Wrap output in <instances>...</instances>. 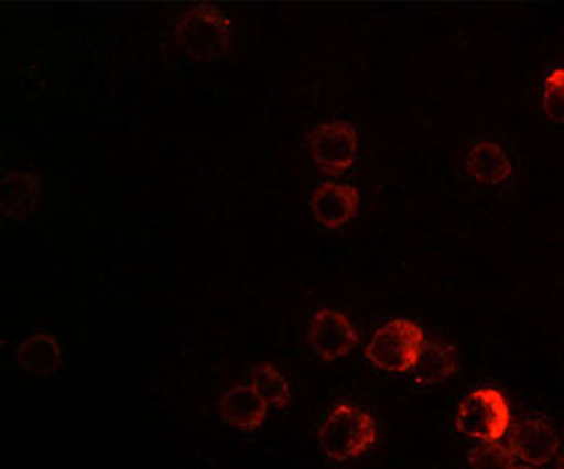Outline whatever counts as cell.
Masks as SVG:
<instances>
[{"label":"cell","mask_w":564,"mask_h":469,"mask_svg":"<svg viewBox=\"0 0 564 469\" xmlns=\"http://www.w3.org/2000/svg\"><path fill=\"white\" fill-rule=\"evenodd\" d=\"M357 330L341 309L323 308L312 316L308 345L325 361L341 359L357 345Z\"/></svg>","instance_id":"6"},{"label":"cell","mask_w":564,"mask_h":469,"mask_svg":"<svg viewBox=\"0 0 564 469\" xmlns=\"http://www.w3.org/2000/svg\"><path fill=\"white\" fill-rule=\"evenodd\" d=\"M466 171L482 185H501L513 173V164L497 142L480 140L466 154Z\"/></svg>","instance_id":"11"},{"label":"cell","mask_w":564,"mask_h":469,"mask_svg":"<svg viewBox=\"0 0 564 469\" xmlns=\"http://www.w3.org/2000/svg\"><path fill=\"white\" fill-rule=\"evenodd\" d=\"M425 345V332L419 324L406 318L390 320L373 332L366 357L378 369L390 373H404L415 367L421 349Z\"/></svg>","instance_id":"3"},{"label":"cell","mask_w":564,"mask_h":469,"mask_svg":"<svg viewBox=\"0 0 564 469\" xmlns=\"http://www.w3.org/2000/svg\"><path fill=\"white\" fill-rule=\"evenodd\" d=\"M2 214L11 220H28L42 204V178L31 171H11L2 178Z\"/></svg>","instance_id":"10"},{"label":"cell","mask_w":564,"mask_h":469,"mask_svg":"<svg viewBox=\"0 0 564 469\" xmlns=\"http://www.w3.org/2000/svg\"><path fill=\"white\" fill-rule=\"evenodd\" d=\"M268 404L249 385H232L218 400V411L224 423L237 430L251 433L265 423Z\"/></svg>","instance_id":"9"},{"label":"cell","mask_w":564,"mask_h":469,"mask_svg":"<svg viewBox=\"0 0 564 469\" xmlns=\"http://www.w3.org/2000/svg\"><path fill=\"white\" fill-rule=\"evenodd\" d=\"M235 28L216 4H194L175 23L178 47L195 59H218L230 50Z\"/></svg>","instance_id":"2"},{"label":"cell","mask_w":564,"mask_h":469,"mask_svg":"<svg viewBox=\"0 0 564 469\" xmlns=\"http://www.w3.org/2000/svg\"><path fill=\"white\" fill-rule=\"evenodd\" d=\"M544 113L550 121L564 126V70L556 68L544 83Z\"/></svg>","instance_id":"16"},{"label":"cell","mask_w":564,"mask_h":469,"mask_svg":"<svg viewBox=\"0 0 564 469\" xmlns=\"http://www.w3.org/2000/svg\"><path fill=\"white\" fill-rule=\"evenodd\" d=\"M509 404L495 388H480L462 400L454 425L458 433L482 443H497L509 428Z\"/></svg>","instance_id":"4"},{"label":"cell","mask_w":564,"mask_h":469,"mask_svg":"<svg viewBox=\"0 0 564 469\" xmlns=\"http://www.w3.org/2000/svg\"><path fill=\"white\" fill-rule=\"evenodd\" d=\"M470 469H511L516 466V455L511 447L497 443H482L468 454Z\"/></svg>","instance_id":"15"},{"label":"cell","mask_w":564,"mask_h":469,"mask_svg":"<svg viewBox=\"0 0 564 469\" xmlns=\"http://www.w3.org/2000/svg\"><path fill=\"white\" fill-rule=\"evenodd\" d=\"M312 162L327 175H341L349 171L357 159L359 138L357 130L347 121H327L308 135Z\"/></svg>","instance_id":"5"},{"label":"cell","mask_w":564,"mask_h":469,"mask_svg":"<svg viewBox=\"0 0 564 469\" xmlns=\"http://www.w3.org/2000/svg\"><path fill=\"white\" fill-rule=\"evenodd\" d=\"M62 363L58 338L50 332H35L25 338L15 351V366L28 375H50Z\"/></svg>","instance_id":"12"},{"label":"cell","mask_w":564,"mask_h":469,"mask_svg":"<svg viewBox=\"0 0 564 469\" xmlns=\"http://www.w3.org/2000/svg\"><path fill=\"white\" fill-rule=\"evenodd\" d=\"M318 445L333 461H351L368 454L378 439V426L370 414L356 404L341 402L318 426Z\"/></svg>","instance_id":"1"},{"label":"cell","mask_w":564,"mask_h":469,"mask_svg":"<svg viewBox=\"0 0 564 469\" xmlns=\"http://www.w3.org/2000/svg\"><path fill=\"white\" fill-rule=\"evenodd\" d=\"M314 220L328 230H337L354 220L359 211V193L345 183H323L312 192Z\"/></svg>","instance_id":"8"},{"label":"cell","mask_w":564,"mask_h":469,"mask_svg":"<svg viewBox=\"0 0 564 469\" xmlns=\"http://www.w3.org/2000/svg\"><path fill=\"white\" fill-rule=\"evenodd\" d=\"M511 469H535V468H532V466H513V468Z\"/></svg>","instance_id":"17"},{"label":"cell","mask_w":564,"mask_h":469,"mask_svg":"<svg viewBox=\"0 0 564 469\" xmlns=\"http://www.w3.org/2000/svg\"><path fill=\"white\" fill-rule=\"evenodd\" d=\"M556 469H564V457H561V461H558V466H556Z\"/></svg>","instance_id":"18"},{"label":"cell","mask_w":564,"mask_h":469,"mask_svg":"<svg viewBox=\"0 0 564 469\" xmlns=\"http://www.w3.org/2000/svg\"><path fill=\"white\" fill-rule=\"evenodd\" d=\"M458 369V355L452 345L444 340H425L421 355L416 359L413 380L419 385H435L446 382Z\"/></svg>","instance_id":"13"},{"label":"cell","mask_w":564,"mask_h":469,"mask_svg":"<svg viewBox=\"0 0 564 469\" xmlns=\"http://www.w3.org/2000/svg\"><path fill=\"white\" fill-rule=\"evenodd\" d=\"M251 388L268 406L283 408L290 404V383L283 378L282 371L271 363H261L253 369L251 373Z\"/></svg>","instance_id":"14"},{"label":"cell","mask_w":564,"mask_h":469,"mask_svg":"<svg viewBox=\"0 0 564 469\" xmlns=\"http://www.w3.org/2000/svg\"><path fill=\"white\" fill-rule=\"evenodd\" d=\"M558 435L542 416H528L511 433V451L528 466H546L558 451Z\"/></svg>","instance_id":"7"}]
</instances>
